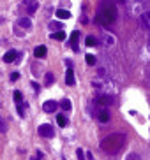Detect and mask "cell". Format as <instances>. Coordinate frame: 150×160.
Masks as SVG:
<instances>
[{
  "label": "cell",
  "mask_w": 150,
  "mask_h": 160,
  "mask_svg": "<svg viewBox=\"0 0 150 160\" xmlns=\"http://www.w3.org/2000/svg\"><path fill=\"white\" fill-rule=\"evenodd\" d=\"M78 41H80V32H72V35H71V46H72L74 51L80 49V48H78Z\"/></svg>",
  "instance_id": "8"
},
{
  "label": "cell",
  "mask_w": 150,
  "mask_h": 160,
  "mask_svg": "<svg viewBox=\"0 0 150 160\" xmlns=\"http://www.w3.org/2000/svg\"><path fill=\"white\" fill-rule=\"evenodd\" d=\"M85 60H87V63H88V65H95V56H94V55H90V53H88V55L85 56Z\"/></svg>",
  "instance_id": "20"
},
{
  "label": "cell",
  "mask_w": 150,
  "mask_h": 160,
  "mask_svg": "<svg viewBox=\"0 0 150 160\" xmlns=\"http://www.w3.org/2000/svg\"><path fill=\"white\" fill-rule=\"evenodd\" d=\"M97 118H99L101 123H108V122H110V113H108L106 109H99V111H97Z\"/></svg>",
  "instance_id": "6"
},
{
  "label": "cell",
  "mask_w": 150,
  "mask_h": 160,
  "mask_svg": "<svg viewBox=\"0 0 150 160\" xmlns=\"http://www.w3.org/2000/svg\"><path fill=\"white\" fill-rule=\"evenodd\" d=\"M18 51H14V49H11V51H7L5 55H4V62L5 63H11V62H16L18 60Z\"/></svg>",
  "instance_id": "4"
},
{
  "label": "cell",
  "mask_w": 150,
  "mask_h": 160,
  "mask_svg": "<svg viewBox=\"0 0 150 160\" xmlns=\"http://www.w3.org/2000/svg\"><path fill=\"white\" fill-rule=\"evenodd\" d=\"M87 157H88V160H94V157H92V153H88Z\"/></svg>",
  "instance_id": "29"
},
{
  "label": "cell",
  "mask_w": 150,
  "mask_h": 160,
  "mask_svg": "<svg viewBox=\"0 0 150 160\" xmlns=\"http://www.w3.org/2000/svg\"><path fill=\"white\" fill-rule=\"evenodd\" d=\"M65 83H67V85H71V86L76 83V79H74V72H72V69H71V67H67V70H65Z\"/></svg>",
  "instance_id": "7"
},
{
  "label": "cell",
  "mask_w": 150,
  "mask_h": 160,
  "mask_svg": "<svg viewBox=\"0 0 150 160\" xmlns=\"http://www.w3.org/2000/svg\"><path fill=\"white\" fill-rule=\"evenodd\" d=\"M57 18L58 19H69L71 18V12L69 11H64V9H58L57 11Z\"/></svg>",
  "instance_id": "10"
},
{
  "label": "cell",
  "mask_w": 150,
  "mask_h": 160,
  "mask_svg": "<svg viewBox=\"0 0 150 160\" xmlns=\"http://www.w3.org/2000/svg\"><path fill=\"white\" fill-rule=\"evenodd\" d=\"M0 132H2V134L7 132V123H5V120H4L2 116H0Z\"/></svg>",
  "instance_id": "21"
},
{
  "label": "cell",
  "mask_w": 150,
  "mask_h": 160,
  "mask_svg": "<svg viewBox=\"0 0 150 160\" xmlns=\"http://www.w3.org/2000/svg\"><path fill=\"white\" fill-rule=\"evenodd\" d=\"M18 26H21V28H30V26H32V21H30L28 18H21V19L18 21Z\"/></svg>",
  "instance_id": "11"
},
{
  "label": "cell",
  "mask_w": 150,
  "mask_h": 160,
  "mask_svg": "<svg viewBox=\"0 0 150 160\" xmlns=\"http://www.w3.org/2000/svg\"><path fill=\"white\" fill-rule=\"evenodd\" d=\"M57 107H58V104H57L55 100H46V102L42 104V109H44L46 113H55Z\"/></svg>",
  "instance_id": "5"
},
{
  "label": "cell",
  "mask_w": 150,
  "mask_h": 160,
  "mask_svg": "<svg viewBox=\"0 0 150 160\" xmlns=\"http://www.w3.org/2000/svg\"><path fill=\"white\" fill-rule=\"evenodd\" d=\"M85 42H87V46H88V48H90V46H95V44H97V41H95V37H92V35H88Z\"/></svg>",
  "instance_id": "19"
},
{
  "label": "cell",
  "mask_w": 150,
  "mask_h": 160,
  "mask_svg": "<svg viewBox=\"0 0 150 160\" xmlns=\"http://www.w3.org/2000/svg\"><path fill=\"white\" fill-rule=\"evenodd\" d=\"M50 28L55 30V32H57V30H62V23H60V21H51V23H50Z\"/></svg>",
  "instance_id": "17"
},
{
  "label": "cell",
  "mask_w": 150,
  "mask_h": 160,
  "mask_svg": "<svg viewBox=\"0 0 150 160\" xmlns=\"http://www.w3.org/2000/svg\"><path fill=\"white\" fill-rule=\"evenodd\" d=\"M27 9H28V12H30V14H32V12H35V11L39 9V2H37V0H34L32 4H28V7H27Z\"/></svg>",
  "instance_id": "15"
},
{
  "label": "cell",
  "mask_w": 150,
  "mask_h": 160,
  "mask_svg": "<svg viewBox=\"0 0 150 160\" xmlns=\"http://www.w3.org/2000/svg\"><path fill=\"white\" fill-rule=\"evenodd\" d=\"M60 106H62L64 111H69V109H71V100H69V99H64V100L60 102Z\"/></svg>",
  "instance_id": "18"
},
{
  "label": "cell",
  "mask_w": 150,
  "mask_h": 160,
  "mask_svg": "<svg viewBox=\"0 0 150 160\" xmlns=\"http://www.w3.org/2000/svg\"><path fill=\"white\" fill-rule=\"evenodd\" d=\"M32 86H34V90H35V92H39V88H41V86H39V85H37V83H35V81H34V83H32Z\"/></svg>",
  "instance_id": "27"
},
{
  "label": "cell",
  "mask_w": 150,
  "mask_h": 160,
  "mask_svg": "<svg viewBox=\"0 0 150 160\" xmlns=\"http://www.w3.org/2000/svg\"><path fill=\"white\" fill-rule=\"evenodd\" d=\"M127 160H141V159H140V155H134V153H133V155L127 157Z\"/></svg>",
  "instance_id": "25"
},
{
  "label": "cell",
  "mask_w": 150,
  "mask_h": 160,
  "mask_svg": "<svg viewBox=\"0 0 150 160\" xmlns=\"http://www.w3.org/2000/svg\"><path fill=\"white\" fill-rule=\"evenodd\" d=\"M126 141H127V139H126V136H124V134H120V132L110 134V136H106V137L101 141V150H104L106 153L115 155V153H118V151H122V150H124Z\"/></svg>",
  "instance_id": "1"
},
{
  "label": "cell",
  "mask_w": 150,
  "mask_h": 160,
  "mask_svg": "<svg viewBox=\"0 0 150 160\" xmlns=\"http://www.w3.org/2000/svg\"><path fill=\"white\" fill-rule=\"evenodd\" d=\"M117 14H118L117 12V5L111 4V2H106L97 12V19L101 23H104V25H113L117 21Z\"/></svg>",
  "instance_id": "2"
},
{
  "label": "cell",
  "mask_w": 150,
  "mask_h": 160,
  "mask_svg": "<svg viewBox=\"0 0 150 160\" xmlns=\"http://www.w3.org/2000/svg\"><path fill=\"white\" fill-rule=\"evenodd\" d=\"M76 157H78V160H85V153H83V150H78V151H76Z\"/></svg>",
  "instance_id": "23"
},
{
  "label": "cell",
  "mask_w": 150,
  "mask_h": 160,
  "mask_svg": "<svg viewBox=\"0 0 150 160\" xmlns=\"http://www.w3.org/2000/svg\"><path fill=\"white\" fill-rule=\"evenodd\" d=\"M55 81V78H53V74L50 72V74H46V85H51Z\"/></svg>",
  "instance_id": "22"
},
{
  "label": "cell",
  "mask_w": 150,
  "mask_h": 160,
  "mask_svg": "<svg viewBox=\"0 0 150 160\" xmlns=\"http://www.w3.org/2000/svg\"><path fill=\"white\" fill-rule=\"evenodd\" d=\"M51 37H53V39H55V41H64V39H65V37H67V35H65V33H64V30H57V32H55V33H51Z\"/></svg>",
  "instance_id": "13"
},
{
  "label": "cell",
  "mask_w": 150,
  "mask_h": 160,
  "mask_svg": "<svg viewBox=\"0 0 150 160\" xmlns=\"http://www.w3.org/2000/svg\"><path fill=\"white\" fill-rule=\"evenodd\" d=\"M101 104H106V106H110V104H113V99L111 97H108V95H103V97H99L97 99Z\"/></svg>",
  "instance_id": "14"
},
{
  "label": "cell",
  "mask_w": 150,
  "mask_h": 160,
  "mask_svg": "<svg viewBox=\"0 0 150 160\" xmlns=\"http://www.w3.org/2000/svg\"><path fill=\"white\" fill-rule=\"evenodd\" d=\"M57 123H58L60 127H65V125H67V118H65L64 114H58V116H57Z\"/></svg>",
  "instance_id": "16"
},
{
  "label": "cell",
  "mask_w": 150,
  "mask_h": 160,
  "mask_svg": "<svg viewBox=\"0 0 150 160\" xmlns=\"http://www.w3.org/2000/svg\"><path fill=\"white\" fill-rule=\"evenodd\" d=\"M141 23H143V26L149 30L150 28V12H143V16H141Z\"/></svg>",
  "instance_id": "12"
},
{
  "label": "cell",
  "mask_w": 150,
  "mask_h": 160,
  "mask_svg": "<svg viewBox=\"0 0 150 160\" xmlns=\"http://www.w3.org/2000/svg\"><path fill=\"white\" fill-rule=\"evenodd\" d=\"M37 132H39V136H41V137H53V136H55V130H53V127H51L50 123L39 125Z\"/></svg>",
  "instance_id": "3"
},
{
  "label": "cell",
  "mask_w": 150,
  "mask_h": 160,
  "mask_svg": "<svg viewBox=\"0 0 150 160\" xmlns=\"http://www.w3.org/2000/svg\"><path fill=\"white\" fill-rule=\"evenodd\" d=\"M14 100L16 102H21V93L19 92H14Z\"/></svg>",
  "instance_id": "24"
},
{
  "label": "cell",
  "mask_w": 150,
  "mask_h": 160,
  "mask_svg": "<svg viewBox=\"0 0 150 160\" xmlns=\"http://www.w3.org/2000/svg\"><path fill=\"white\" fill-rule=\"evenodd\" d=\"M32 2H34V0H23V4H25V5H28V4H32Z\"/></svg>",
  "instance_id": "28"
},
{
  "label": "cell",
  "mask_w": 150,
  "mask_h": 160,
  "mask_svg": "<svg viewBox=\"0 0 150 160\" xmlns=\"http://www.w3.org/2000/svg\"><path fill=\"white\" fill-rule=\"evenodd\" d=\"M18 78H19V74H18V72H12V74H11V81H16Z\"/></svg>",
  "instance_id": "26"
},
{
  "label": "cell",
  "mask_w": 150,
  "mask_h": 160,
  "mask_svg": "<svg viewBox=\"0 0 150 160\" xmlns=\"http://www.w3.org/2000/svg\"><path fill=\"white\" fill-rule=\"evenodd\" d=\"M34 55H35L37 58H44V56H46V46H37V48L34 49Z\"/></svg>",
  "instance_id": "9"
}]
</instances>
